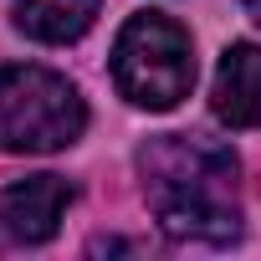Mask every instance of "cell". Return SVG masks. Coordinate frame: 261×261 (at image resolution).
<instances>
[{
  "instance_id": "cell-7",
  "label": "cell",
  "mask_w": 261,
  "mask_h": 261,
  "mask_svg": "<svg viewBox=\"0 0 261 261\" xmlns=\"http://www.w3.org/2000/svg\"><path fill=\"white\" fill-rule=\"evenodd\" d=\"M241 6H246V11H251V21L261 26V0H241Z\"/></svg>"
},
{
  "instance_id": "cell-2",
  "label": "cell",
  "mask_w": 261,
  "mask_h": 261,
  "mask_svg": "<svg viewBox=\"0 0 261 261\" xmlns=\"http://www.w3.org/2000/svg\"><path fill=\"white\" fill-rule=\"evenodd\" d=\"M82 128L87 102L62 72L31 62L0 67V154H57Z\"/></svg>"
},
{
  "instance_id": "cell-5",
  "label": "cell",
  "mask_w": 261,
  "mask_h": 261,
  "mask_svg": "<svg viewBox=\"0 0 261 261\" xmlns=\"http://www.w3.org/2000/svg\"><path fill=\"white\" fill-rule=\"evenodd\" d=\"M210 108L230 128H261V46L236 41L225 46L210 87Z\"/></svg>"
},
{
  "instance_id": "cell-3",
  "label": "cell",
  "mask_w": 261,
  "mask_h": 261,
  "mask_svg": "<svg viewBox=\"0 0 261 261\" xmlns=\"http://www.w3.org/2000/svg\"><path fill=\"white\" fill-rule=\"evenodd\" d=\"M113 82H118V92L134 108L169 113L195 87L190 31L174 16H159V11L128 16L123 31H118V41H113Z\"/></svg>"
},
{
  "instance_id": "cell-6",
  "label": "cell",
  "mask_w": 261,
  "mask_h": 261,
  "mask_svg": "<svg viewBox=\"0 0 261 261\" xmlns=\"http://www.w3.org/2000/svg\"><path fill=\"white\" fill-rule=\"evenodd\" d=\"M102 0H11V16L31 41L46 46H67L77 36H87V26L97 21Z\"/></svg>"
},
{
  "instance_id": "cell-4",
  "label": "cell",
  "mask_w": 261,
  "mask_h": 261,
  "mask_svg": "<svg viewBox=\"0 0 261 261\" xmlns=\"http://www.w3.org/2000/svg\"><path fill=\"white\" fill-rule=\"evenodd\" d=\"M77 190L62 174H26L0 190V246H46Z\"/></svg>"
},
{
  "instance_id": "cell-1",
  "label": "cell",
  "mask_w": 261,
  "mask_h": 261,
  "mask_svg": "<svg viewBox=\"0 0 261 261\" xmlns=\"http://www.w3.org/2000/svg\"><path fill=\"white\" fill-rule=\"evenodd\" d=\"M139 185L159 230L179 246H230L241 236V164L220 139L159 134L139 149Z\"/></svg>"
}]
</instances>
